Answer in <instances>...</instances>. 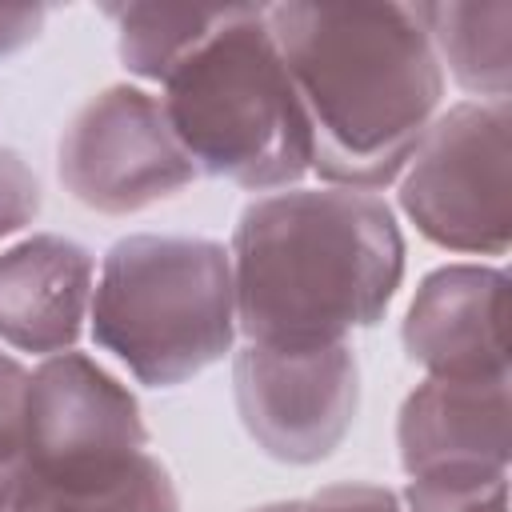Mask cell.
I'll use <instances>...</instances> for the list:
<instances>
[{"instance_id": "1", "label": "cell", "mask_w": 512, "mask_h": 512, "mask_svg": "<svg viewBox=\"0 0 512 512\" xmlns=\"http://www.w3.org/2000/svg\"><path fill=\"white\" fill-rule=\"evenodd\" d=\"M312 128V172L376 192L408 168L444 100L416 4H264Z\"/></svg>"}, {"instance_id": "2", "label": "cell", "mask_w": 512, "mask_h": 512, "mask_svg": "<svg viewBox=\"0 0 512 512\" xmlns=\"http://www.w3.org/2000/svg\"><path fill=\"white\" fill-rule=\"evenodd\" d=\"M228 260L244 344L320 348L384 320L404 280V236L376 192L284 188L240 212Z\"/></svg>"}, {"instance_id": "3", "label": "cell", "mask_w": 512, "mask_h": 512, "mask_svg": "<svg viewBox=\"0 0 512 512\" xmlns=\"http://www.w3.org/2000/svg\"><path fill=\"white\" fill-rule=\"evenodd\" d=\"M160 88L168 128L196 172L248 192H284L312 172V128L264 4H232Z\"/></svg>"}, {"instance_id": "4", "label": "cell", "mask_w": 512, "mask_h": 512, "mask_svg": "<svg viewBox=\"0 0 512 512\" xmlns=\"http://www.w3.org/2000/svg\"><path fill=\"white\" fill-rule=\"evenodd\" d=\"M88 328L148 388L200 376L236 340L228 248L208 236L160 232L116 240L96 272Z\"/></svg>"}, {"instance_id": "5", "label": "cell", "mask_w": 512, "mask_h": 512, "mask_svg": "<svg viewBox=\"0 0 512 512\" xmlns=\"http://www.w3.org/2000/svg\"><path fill=\"white\" fill-rule=\"evenodd\" d=\"M400 208L444 252L504 256L512 232L508 100H464L440 112L400 172Z\"/></svg>"}, {"instance_id": "6", "label": "cell", "mask_w": 512, "mask_h": 512, "mask_svg": "<svg viewBox=\"0 0 512 512\" xmlns=\"http://www.w3.org/2000/svg\"><path fill=\"white\" fill-rule=\"evenodd\" d=\"M56 172L64 192L100 216L144 212L200 176L168 128L160 96L136 84H112L76 108L56 148Z\"/></svg>"}, {"instance_id": "7", "label": "cell", "mask_w": 512, "mask_h": 512, "mask_svg": "<svg viewBox=\"0 0 512 512\" xmlns=\"http://www.w3.org/2000/svg\"><path fill=\"white\" fill-rule=\"evenodd\" d=\"M232 396L252 444L280 464H320L352 432L360 364L348 340L320 348L244 344L232 356Z\"/></svg>"}, {"instance_id": "8", "label": "cell", "mask_w": 512, "mask_h": 512, "mask_svg": "<svg viewBox=\"0 0 512 512\" xmlns=\"http://www.w3.org/2000/svg\"><path fill=\"white\" fill-rule=\"evenodd\" d=\"M24 472L76 476L112 468L148 448L136 396L84 352L44 356L24 384L20 404Z\"/></svg>"}, {"instance_id": "9", "label": "cell", "mask_w": 512, "mask_h": 512, "mask_svg": "<svg viewBox=\"0 0 512 512\" xmlns=\"http://www.w3.org/2000/svg\"><path fill=\"white\" fill-rule=\"evenodd\" d=\"M508 272L444 264L428 272L404 312V352L432 380L508 376Z\"/></svg>"}, {"instance_id": "10", "label": "cell", "mask_w": 512, "mask_h": 512, "mask_svg": "<svg viewBox=\"0 0 512 512\" xmlns=\"http://www.w3.org/2000/svg\"><path fill=\"white\" fill-rule=\"evenodd\" d=\"M396 448L408 476L508 472L512 404L500 380H424L396 420Z\"/></svg>"}, {"instance_id": "11", "label": "cell", "mask_w": 512, "mask_h": 512, "mask_svg": "<svg viewBox=\"0 0 512 512\" xmlns=\"http://www.w3.org/2000/svg\"><path fill=\"white\" fill-rule=\"evenodd\" d=\"M96 288V256L56 232L0 252V344L32 356L72 352Z\"/></svg>"}, {"instance_id": "12", "label": "cell", "mask_w": 512, "mask_h": 512, "mask_svg": "<svg viewBox=\"0 0 512 512\" xmlns=\"http://www.w3.org/2000/svg\"><path fill=\"white\" fill-rule=\"evenodd\" d=\"M440 68L476 100H508L512 88V4L448 0L416 4Z\"/></svg>"}, {"instance_id": "13", "label": "cell", "mask_w": 512, "mask_h": 512, "mask_svg": "<svg viewBox=\"0 0 512 512\" xmlns=\"http://www.w3.org/2000/svg\"><path fill=\"white\" fill-rule=\"evenodd\" d=\"M12 512H180V492L172 472L144 448L100 472H24Z\"/></svg>"}, {"instance_id": "14", "label": "cell", "mask_w": 512, "mask_h": 512, "mask_svg": "<svg viewBox=\"0 0 512 512\" xmlns=\"http://www.w3.org/2000/svg\"><path fill=\"white\" fill-rule=\"evenodd\" d=\"M120 60L140 80H164L196 44H204L232 4H108Z\"/></svg>"}, {"instance_id": "15", "label": "cell", "mask_w": 512, "mask_h": 512, "mask_svg": "<svg viewBox=\"0 0 512 512\" xmlns=\"http://www.w3.org/2000/svg\"><path fill=\"white\" fill-rule=\"evenodd\" d=\"M40 200V180L28 160L16 148L0 144V240L28 228L40 216Z\"/></svg>"}, {"instance_id": "16", "label": "cell", "mask_w": 512, "mask_h": 512, "mask_svg": "<svg viewBox=\"0 0 512 512\" xmlns=\"http://www.w3.org/2000/svg\"><path fill=\"white\" fill-rule=\"evenodd\" d=\"M252 512H404V504L384 484H328L304 500H276Z\"/></svg>"}, {"instance_id": "17", "label": "cell", "mask_w": 512, "mask_h": 512, "mask_svg": "<svg viewBox=\"0 0 512 512\" xmlns=\"http://www.w3.org/2000/svg\"><path fill=\"white\" fill-rule=\"evenodd\" d=\"M48 8L44 4H0V60L16 56L20 48H28L40 32H44Z\"/></svg>"}, {"instance_id": "18", "label": "cell", "mask_w": 512, "mask_h": 512, "mask_svg": "<svg viewBox=\"0 0 512 512\" xmlns=\"http://www.w3.org/2000/svg\"><path fill=\"white\" fill-rule=\"evenodd\" d=\"M20 476H24V440L16 416V420H0V512H12Z\"/></svg>"}, {"instance_id": "19", "label": "cell", "mask_w": 512, "mask_h": 512, "mask_svg": "<svg viewBox=\"0 0 512 512\" xmlns=\"http://www.w3.org/2000/svg\"><path fill=\"white\" fill-rule=\"evenodd\" d=\"M24 384H28V368L0 348V420H16L20 404H24Z\"/></svg>"}]
</instances>
